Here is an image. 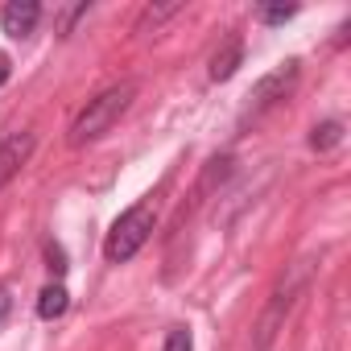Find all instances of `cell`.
Returning a JSON list of instances; mask_svg holds the SVG:
<instances>
[{"instance_id":"15","label":"cell","mask_w":351,"mask_h":351,"mask_svg":"<svg viewBox=\"0 0 351 351\" xmlns=\"http://www.w3.org/2000/svg\"><path fill=\"white\" fill-rule=\"evenodd\" d=\"M9 310H13V298H9V289H0V322L9 318Z\"/></svg>"},{"instance_id":"10","label":"cell","mask_w":351,"mask_h":351,"mask_svg":"<svg viewBox=\"0 0 351 351\" xmlns=\"http://www.w3.org/2000/svg\"><path fill=\"white\" fill-rule=\"evenodd\" d=\"M289 17H298V5H265L261 9V21L265 25H285Z\"/></svg>"},{"instance_id":"1","label":"cell","mask_w":351,"mask_h":351,"mask_svg":"<svg viewBox=\"0 0 351 351\" xmlns=\"http://www.w3.org/2000/svg\"><path fill=\"white\" fill-rule=\"evenodd\" d=\"M132 95H136V83H116V87H108V91H99L95 99H87V108H83V112L75 116V124H71V145L99 141V136L128 112Z\"/></svg>"},{"instance_id":"12","label":"cell","mask_w":351,"mask_h":351,"mask_svg":"<svg viewBox=\"0 0 351 351\" xmlns=\"http://www.w3.org/2000/svg\"><path fill=\"white\" fill-rule=\"evenodd\" d=\"M178 9H182V5H161V9H145V17H141V29H145V25H157L161 17H173Z\"/></svg>"},{"instance_id":"14","label":"cell","mask_w":351,"mask_h":351,"mask_svg":"<svg viewBox=\"0 0 351 351\" xmlns=\"http://www.w3.org/2000/svg\"><path fill=\"white\" fill-rule=\"evenodd\" d=\"M9 71H13V62H9V54H5V50H0V87L9 83Z\"/></svg>"},{"instance_id":"4","label":"cell","mask_w":351,"mask_h":351,"mask_svg":"<svg viewBox=\"0 0 351 351\" xmlns=\"http://www.w3.org/2000/svg\"><path fill=\"white\" fill-rule=\"evenodd\" d=\"M298 75H302V62L298 58H289V62H281L277 71H269L256 87H252V95H248V104H244V112H240V124H256L265 112H273L293 87H298Z\"/></svg>"},{"instance_id":"5","label":"cell","mask_w":351,"mask_h":351,"mask_svg":"<svg viewBox=\"0 0 351 351\" xmlns=\"http://www.w3.org/2000/svg\"><path fill=\"white\" fill-rule=\"evenodd\" d=\"M34 132H13V136H5L0 141V191H5L17 173H21V165L34 157Z\"/></svg>"},{"instance_id":"2","label":"cell","mask_w":351,"mask_h":351,"mask_svg":"<svg viewBox=\"0 0 351 351\" xmlns=\"http://www.w3.org/2000/svg\"><path fill=\"white\" fill-rule=\"evenodd\" d=\"M153 223H157V211H153V203H136V207H128L116 223H112V232H108V240H104V256L112 261V265H124V261H132L145 244H149V236H153Z\"/></svg>"},{"instance_id":"9","label":"cell","mask_w":351,"mask_h":351,"mask_svg":"<svg viewBox=\"0 0 351 351\" xmlns=\"http://www.w3.org/2000/svg\"><path fill=\"white\" fill-rule=\"evenodd\" d=\"M339 141H343V124H339V120H326V124H318V128L310 132V149H318V153L335 149Z\"/></svg>"},{"instance_id":"11","label":"cell","mask_w":351,"mask_h":351,"mask_svg":"<svg viewBox=\"0 0 351 351\" xmlns=\"http://www.w3.org/2000/svg\"><path fill=\"white\" fill-rule=\"evenodd\" d=\"M161 351H195L191 330H186V326H173V330L165 335V347H161Z\"/></svg>"},{"instance_id":"6","label":"cell","mask_w":351,"mask_h":351,"mask_svg":"<svg viewBox=\"0 0 351 351\" xmlns=\"http://www.w3.org/2000/svg\"><path fill=\"white\" fill-rule=\"evenodd\" d=\"M38 17H42V5L38 0H13V5L5 9V17H0V25H5V34L9 38H29L34 29H38Z\"/></svg>"},{"instance_id":"13","label":"cell","mask_w":351,"mask_h":351,"mask_svg":"<svg viewBox=\"0 0 351 351\" xmlns=\"http://www.w3.org/2000/svg\"><path fill=\"white\" fill-rule=\"evenodd\" d=\"M46 261H50V273H66V252L58 248V244H46Z\"/></svg>"},{"instance_id":"8","label":"cell","mask_w":351,"mask_h":351,"mask_svg":"<svg viewBox=\"0 0 351 351\" xmlns=\"http://www.w3.org/2000/svg\"><path fill=\"white\" fill-rule=\"evenodd\" d=\"M66 306H71V293H66V285H58V281L38 293V314H42L46 322H50V318H62Z\"/></svg>"},{"instance_id":"3","label":"cell","mask_w":351,"mask_h":351,"mask_svg":"<svg viewBox=\"0 0 351 351\" xmlns=\"http://www.w3.org/2000/svg\"><path fill=\"white\" fill-rule=\"evenodd\" d=\"M306 281H310V261H298V265L289 269V277L273 289V298H269V306H265V314H261V322H256V351H269L273 335L281 330V322H285V314L293 310V302H298V293L306 289Z\"/></svg>"},{"instance_id":"7","label":"cell","mask_w":351,"mask_h":351,"mask_svg":"<svg viewBox=\"0 0 351 351\" xmlns=\"http://www.w3.org/2000/svg\"><path fill=\"white\" fill-rule=\"evenodd\" d=\"M240 58H244V46H240V38H228V42H223V46L211 54V83H228V79L236 75Z\"/></svg>"}]
</instances>
